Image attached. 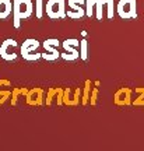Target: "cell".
I'll return each instance as SVG.
<instances>
[{
  "instance_id": "cell-8",
  "label": "cell",
  "mask_w": 144,
  "mask_h": 151,
  "mask_svg": "<svg viewBox=\"0 0 144 151\" xmlns=\"http://www.w3.org/2000/svg\"><path fill=\"white\" fill-rule=\"evenodd\" d=\"M80 45V41L78 39H74V38H71V39H66L62 42V46L66 52H69V53H73V55H77V56H80V52L77 50V46Z\"/></svg>"
},
{
  "instance_id": "cell-15",
  "label": "cell",
  "mask_w": 144,
  "mask_h": 151,
  "mask_svg": "<svg viewBox=\"0 0 144 151\" xmlns=\"http://www.w3.org/2000/svg\"><path fill=\"white\" fill-rule=\"evenodd\" d=\"M60 56H62L64 60H76V59H78V58H80V56L73 55V53H60Z\"/></svg>"
},
{
  "instance_id": "cell-14",
  "label": "cell",
  "mask_w": 144,
  "mask_h": 151,
  "mask_svg": "<svg viewBox=\"0 0 144 151\" xmlns=\"http://www.w3.org/2000/svg\"><path fill=\"white\" fill-rule=\"evenodd\" d=\"M108 4V18L112 20L113 18V0H105Z\"/></svg>"
},
{
  "instance_id": "cell-7",
  "label": "cell",
  "mask_w": 144,
  "mask_h": 151,
  "mask_svg": "<svg viewBox=\"0 0 144 151\" xmlns=\"http://www.w3.org/2000/svg\"><path fill=\"white\" fill-rule=\"evenodd\" d=\"M86 3V0H69L67 1V4H69V9L71 10L66 11V16L69 17V18H83V17L86 16V10L81 7V4H84Z\"/></svg>"
},
{
  "instance_id": "cell-5",
  "label": "cell",
  "mask_w": 144,
  "mask_h": 151,
  "mask_svg": "<svg viewBox=\"0 0 144 151\" xmlns=\"http://www.w3.org/2000/svg\"><path fill=\"white\" fill-rule=\"evenodd\" d=\"M18 46V43H17L16 39H6L4 42L1 43V46H0V56H1V59L3 60H7V62H11V60H16L17 59V52L16 49Z\"/></svg>"
},
{
  "instance_id": "cell-6",
  "label": "cell",
  "mask_w": 144,
  "mask_h": 151,
  "mask_svg": "<svg viewBox=\"0 0 144 151\" xmlns=\"http://www.w3.org/2000/svg\"><path fill=\"white\" fill-rule=\"evenodd\" d=\"M59 39H46V41H43L42 46L43 49L46 50V53H42V58L45 60H49V62H53V60H58L60 58V53H59V50L56 49V46H59Z\"/></svg>"
},
{
  "instance_id": "cell-12",
  "label": "cell",
  "mask_w": 144,
  "mask_h": 151,
  "mask_svg": "<svg viewBox=\"0 0 144 151\" xmlns=\"http://www.w3.org/2000/svg\"><path fill=\"white\" fill-rule=\"evenodd\" d=\"M94 7H95V0H86V14H87V17L92 16Z\"/></svg>"
},
{
  "instance_id": "cell-3",
  "label": "cell",
  "mask_w": 144,
  "mask_h": 151,
  "mask_svg": "<svg viewBox=\"0 0 144 151\" xmlns=\"http://www.w3.org/2000/svg\"><path fill=\"white\" fill-rule=\"evenodd\" d=\"M39 46H41V43L38 42L37 39H27V41H24V43L21 45L20 53H21V56L24 58V60H28V62L38 60L39 58H42V53H32V52H35Z\"/></svg>"
},
{
  "instance_id": "cell-10",
  "label": "cell",
  "mask_w": 144,
  "mask_h": 151,
  "mask_svg": "<svg viewBox=\"0 0 144 151\" xmlns=\"http://www.w3.org/2000/svg\"><path fill=\"white\" fill-rule=\"evenodd\" d=\"M87 50H88V42L87 39L80 41V58L81 60H87Z\"/></svg>"
},
{
  "instance_id": "cell-2",
  "label": "cell",
  "mask_w": 144,
  "mask_h": 151,
  "mask_svg": "<svg viewBox=\"0 0 144 151\" xmlns=\"http://www.w3.org/2000/svg\"><path fill=\"white\" fill-rule=\"evenodd\" d=\"M46 16L52 20H60L66 16V1L64 0H48L46 1Z\"/></svg>"
},
{
  "instance_id": "cell-1",
  "label": "cell",
  "mask_w": 144,
  "mask_h": 151,
  "mask_svg": "<svg viewBox=\"0 0 144 151\" xmlns=\"http://www.w3.org/2000/svg\"><path fill=\"white\" fill-rule=\"evenodd\" d=\"M34 13V4L31 0H13V25L20 28V21L31 17Z\"/></svg>"
},
{
  "instance_id": "cell-13",
  "label": "cell",
  "mask_w": 144,
  "mask_h": 151,
  "mask_svg": "<svg viewBox=\"0 0 144 151\" xmlns=\"http://www.w3.org/2000/svg\"><path fill=\"white\" fill-rule=\"evenodd\" d=\"M105 4L104 0H95V7H96V18L101 21L102 20V6Z\"/></svg>"
},
{
  "instance_id": "cell-11",
  "label": "cell",
  "mask_w": 144,
  "mask_h": 151,
  "mask_svg": "<svg viewBox=\"0 0 144 151\" xmlns=\"http://www.w3.org/2000/svg\"><path fill=\"white\" fill-rule=\"evenodd\" d=\"M35 16H37V18H42V16H43V0H35Z\"/></svg>"
},
{
  "instance_id": "cell-4",
  "label": "cell",
  "mask_w": 144,
  "mask_h": 151,
  "mask_svg": "<svg viewBox=\"0 0 144 151\" xmlns=\"http://www.w3.org/2000/svg\"><path fill=\"white\" fill-rule=\"evenodd\" d=\"M117 14L123 20L137 17V4L136 0H120L117 3Z\"/></svg>"
},
{
  "instance_id": "cell-9",
  "label": "cell",
  "mask_w": 144,
  "mask_h": 151,
  "mask_svg": "<svg viewBox=\"0 0 144 151\" xmlns=\"http://www.w3.org/2000/svg\"><path fill=\"white\" fill-rule=\"evenodd\" d=\"M13 11L11 0H0V20H6Z\"/></svg>"
}]
</instances>
